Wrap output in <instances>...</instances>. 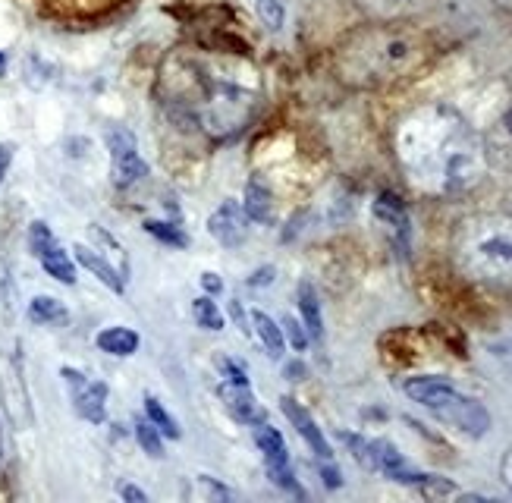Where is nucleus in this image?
Returning <instances> with one entry per match:
<instances>
[{"instance_id": "1", "label": "nucleus", "mask_w": 512, "mask_h": 503, "mask_svg": "<svg viewBox=\"0 0 512 503\" xmlns=\"http://www.w3.org/2000/svg\"><path fill=\"white\" fill-rule=\"evenodd\" d=\"M399 161L415 186L440 195L469 192L487 170L481 139L450 107H425L403 123Z\"/></svg>"}, {"instance_id": "4", "label": "nucleus", "mask_w": 512, "mask_h": 503, "mask_svg": "<svg viewBox=\"0 0 512 503\" xmlns=\"http://www.w3.org/2000/svg\"><path fill=\"white\" fill-rule=\"evenodd\" d=\"M465 261L487 280H512V230L487 227L465 246Z\"/></svg>"}, {"instance_id": "7", "label": "nucleus", "mask_w": 512, "mask_h": 503, "mask_svg": "<svg viewBox=\"0 0 512 503\" xmlns=\"http://www.w3.org/2000/svg\"><path fill=\"white\" fill-rule=\"evenodd\" d=\"M29 246H32L35 258L41 261V268L48 271L54 280H60V283H76V265H73V258L63 252V246L57 243V236L51 233L48 224L35 221L29 227Z\"/></svg>"}, {"instance_id": "13", "label": "nucleus", "mask_w": 512, "mask_h": 503, "mask_svg": "<svg viewBox=\"0 0 512 503\" xmlns=\"http://www.w3.org/2000/svg\"><path fill=\"white\" fill-rule=\"evenodd\" d=\"M217 393L224 397L227 409L233 412V419L246 422V425H258L267 422V412L261 409V403L255 400V393L249 390V384H236V381H224L217 387Z\"/></svg>"}, {"instance_id": "8", "label": "nucleus", "mask_w": 512, "mask_h": 503, "mask_svg": "<svg viewBox=\"0 0 512 503\" xmlns=\"http://www.w3.org/2000/svg\"><path fill=\"white\" fill-rule=\"evenodd\" d=\"M249 114V98L242 95L233 85H214L205 107H202V117L211 129H236Z\"/></svg>"}, {"instance_id": "16", "label": "nucleus", "mask_w": 512, "mask_h": 503, "mask_svg": "<svg viewBox=\"0 0 512 503\" xmlns=\"http://www.w3.org/2000/svg\"><path fill=\"white\" fill-rule=\"evenodd\" d=\"M73 252H76V261H79V265H82L85 271H92V274L104 283V287H110L114 293H123V274H120L114 265H110V261H104L95 249H88V246H82V243H79Z\"/></svg>"}, {"instance_id": "9", "label": "nucleus", "mask_w": 512, "mask_h": 503, "mask_svg": "<svg viewBox=\"0 0 512 503\" xmlns=\"http://www.w3.org/2000/svg\"><path fill=\"white\" fill-rule=\"evenodd\" d=\"M255 428V444L261 447L264 453V463H267V475H271L280 488L286 491H299L296 488V478H293V469H289V453H286V444L277 428H271L267 422H258L252 425Z\"/></svg>"}, {"instance_id": "27", "label": "nucleus", "mask_w": 512, "mask_h": 503, "mask_svg": "<svg viewBox=\"0 0 512 503\" xmlns=\"http://www.w3.org/2000/svg\"><path fill=\"white\" fill-rule=\"evenodd\" d=\"M136 437H139V444H142V450H145L148 456H154V459H161V456H164V444H161L158 425H154L151 419L136 425Z\"/></svg>"}, {"instance_id": "15", "label": "nucleus", "mask_w": 512, "mask_h": 503, "mask_svg": "<svg viewBox=\"0 0 512 503\" xmlns=\"http://www.w3.org/2000/svg\"><path fill=\"white\" fill-rule=\"evenodd\" d=\"M374 217L381 221L387 230H393L399 239H409V214H406V205L396 199L393 192H381L377 195V202H374Z\"/></svg>"}, {"instance_id": "12", "label": "nucleus", "mask_w": 512, "mask_h": 503, "mask_svg": "<svg viewBox=\"0 0 512 503\" xmlns=\"http://www.w3.org/2000/svg\"><path fill=\"white\" fill-rule=\"evenodd\" d=\"M434 0H355L371 23H403V19H412L418 13H425Z\"/></svg>"}, {"instance_id": "18", "label": "nucleus", "mask_w": 512, "mask_h": 503, "mask_svg": "<svg viewBox=\"0 0 512 503\" xmlns=\"http://www.w3.org/2000/svg\"><path fill=\"white\" fill-rule=\"evenodd\" d=\"M98 349L107 356H132L139 349V334L129 331V327H104V331L98 334Z\"/></svg>"}, {"instance_id": "19", "label": "nucleus", "mask_w": 512, "mask_h": 503, "mask_svg": "<svg viewBox=\"0 0 512 503\" xmlns=\"http://www.w3.org/2000/svg\"><path fill=\"white\" fill-rule=\"evenodd\" d=\"M299 312H302V321H305V331H308V337L321 340V337H324L321 302H318V290L311 287L308 280H302V283H299Z\"/></svg>"}, {"instance_id": "24", "label": "nucleus", "mask_w": 512, "mask_h": 503, "mask_svg": "<svg viewBox=\"0 0 512 503\" xmlns=\"http://www.w3.org/2000/svg\"><path fill=\"white\" fill-rule=\"evenodd\" d=\"M192 315H195V321H198V324L205 327V331H220V327H224V315H220L217 302H211L208 296L192 302Z\"/></svg>"}, {"instance_id": "11", "label": "nucleus", "mask_w": 512, "mask_h": 503, "mask_svg": "<svg viewBox=\"0 0 512 503\" xmlns=\"http://www.w3.org/2000/svg\"><path fill=\"white\" fill-rule=\"evenodd\" d=\"M208 233L217 239L220 246H227V249H236V246L246 243L249 227H246V211H242V205L233 202V199H227L224 205H220V208L211 214Z\"/></svg>"}, {"instance_id": "17", "label": "nucleus", "mask_w": 512, "mask_h": 503, "mask_svg": "<svg viewBox=\"0 0 512 503\" xmlns=\"http://www.w3.org/2000/svg\"><path fill=\"white\" fill-rule=\"evenodd\" d=\"M242 211H246L249 221H258V224L271 221V217H274V195H271V189H267L261 180H249L246 199H242Z\"/></svg>"}, {"instance_id": "31", "label": "nucleus", "mask_w": 512, "mask_h": 503, "mask_svg": "<svg viewBox=\"0 0 512 503\" xmlns=\"http://www.w3.org/2000/svg\"><path fill=\"white\" fill-rule=\"evenodd\" d=\"M7 167H10V148H7V145H0V180H4Z\"/></svg>"}, {"instance_id": "32", "label": "nucleus", "mask_w": 512, "mask_h": 503, "mask_svg": "<svg viewBox=\"0 0 512 503\" xmlns=\"http://www.w3.org/2000/svg\"><path fill=\"white\" fill-rule=\"evenodd\" d=\"M230 312H233L236 324L242 327V331H246V312H242V309H239V302H230Z\"/></svg>"}, {"instance_id": "5", "label": "nucleus", "mask_w": 512, "mask_h": 503, "mask_svg": "<svg viewBox=\"0 0 512 503\" xmlns=\"http://www.w3.org/2000/svg\"><path fill=\"white\" fill-rule=\"evenodd\" d=\"M484 161L491 170L512 173V92L500 101L491 123L481 133Z\"/></svg>"}, {"instance_id": "22", "label": "nucleus", "mask_w": 512, "mask_h": 503, "mask_svg": "<svg viewBox=\"0 0 512 503\" xmlns=\"http://www.w3.org/2000/svg\"><path fill=\"white\" fill-rule=\"evenodd\" d=\"M255 13L267 32H280L286 26V4L283 0H255Z\"/></svg>"}, {"instance_id": "20", "label": "nucleus", "mask_w": 512, "mask_h": 503, "mask_svg": "<svg viewBox=\"0 0 512 503\" xmlns=\"http://www.w3.org/2000/svg\"><path fill=\"white\" fill-rule=\"evenodd\" d=\"M29 318L35 324H66L70 321V312H66V305L54 296H35L29 302Z\"/></svg>"}, {"instance_id": "14", "label": "nucleus", "mask_w": 512, "mask_h": 503, "mask_svg": "<svg viewBox=\"0 0 512 503\" xmlns=\"http://www.w3.org/2000/svg\"><path fill=\"white\" fill-rule=\"evenodd\" d=\"M280 406H283V415H286V419L289 422H293V428L305 437V444L311 447V450H315L321 459H327V463H330V444H327V437H324V431L318 428V422L315 419H311V415L293 400V397H283L280 400Z\"/></svg>"}, {"instance_id": "2", "label": "nucleus", "mask_w": 512, "mask_h": 503, "mask_svg": "<svg viewBox=\"0 0 512 503\" xmlns=\"http://www.w3.org/2000/svg\"><path fill=\"white\" fill-rule=\"evenodd\" d=\"M428 60V41L415 29H403L393 23H374L359 32L346 35L337 48L340 79L352 85H387L406 79Z\"/></svg>"}, {"instance_id": "23", "label": "nucleus", "mask_w": 512, "mask_h": 503, "mask_svg": "<svg viewBox=\"0 0 512 503\" xmlns=\"http://www.w3.org/2000/svg\"><path fill=\"white\" fill-rule=\"evenodd\" d=\"M340 437H343V444L352 450V456L359 459V463H362L365 469L377 472V450H374V441H368V437H362V434H349V431H343Z\"/></svg>"}, {"instance_id": "35", "label": "nucleus", "mask_w": 512, "mask_h": 503, "mask_svg": "<svg viewBox=\"0 0 512 503\" xmlns=\"http://www.w3.org/2000/svg\"><path fill=\"white\" fill-rule=\"evenodd\" d=\"M0 453H4V447H0Z\"/></svg>"}, {"instance_id": "25", "label": "nucleus", "mask_w": 512, "mask_h": 503, "mask_svg": "<svg viewBox=\"0 0 512 503\" xmlns=\"http://www.w3.org/2000/svg\"><path fill=\"white\" fill-rule=\"evenodd\" d=\"M145 409H148V419L158 425V431H164L167 437H180V425H176V419L173 415L154 400V397H145Z\"/></svg>"}, {"instance_id": "29", "label": "nucleus", "mask_w": 512, "mask_h": 503, "mask_svg": "<svg viewBox=\"0 0 512 503\" xmlns=\"http://www.w3.org/2000/svg\"><path fill=\"white\" fill-rule=\"evenodd\" d=\"M120 494H123V500H132V503H145V500H148V494H145V491L132 488V485H123V488H120Z\"/></svg>"}, {"instance_id": "6", "label": "nucleus", "mask_w": 512, "mask_h": 503, "mask_svg": "<svg viewBox=\"0 0 512 503\" xmlns=\"http://www.w3.org/2000/svg\"><path fill=\"white\" fill-rule=\"evenodd\" d=\"M107 148H110V173H114V183L120 189H129L139 180H145L148 164L142 161L136 136H132L129 129L123 126L107 129Z\"/></svg>"}, {"instance_id": "3", "label": "nucleus", "mask_w": 512, "mask_h": 503, "mask_svg": "<svg viewBox=\"0 0 512 503\" xmlns=\"http://www.w3.org/2000/svg\"><path fill=\"white\" fill-rule=\"evenodd\" d=\"M403 390H406L409 400H415L425 409H431L440 422H447V425L465 431L469 437H484L487 428H491V412H487L478 400L459 393L447 378L418 375V378H409L403 384Z\"/></svg>"}, {"instance_id": "21", "label": "nucleus", "mask_w": 512, "mask_h": 503, "mask_svg": "<svg viewBox=\"0 0 512 503\" xmlns=\"http://www.w3.org/2000/svg\"><path fill=\"white\" fill-rule=\"evenodd\" d=\"M252 324H255L261 343L267 346V353H271V359H280L283 356V331L277 327V321L267 318L264 312H252Z\"/></svg>"}, {"instance_id": "30", "label": "nucleus", "mask_w": 512, "mask_h": 503, "mask_svg": "<svg viewBox=\"0 0 512 503\" xmlns=\"http://www.w3.org/2000/svg\"><path fill=\"white\" fill-rule=\"evenodd\" d=\"M202 287L208 293H220V290H224V280H220L217 274H202Z\"/></svg>"}, {"instance_id": "26", "label": "nucleus", "mask_w": 512, "mask_h": 503, "mask_svg": "<svg viewBox=\"0 0 512 503\" xmlns=\"http://www.w3.org/2000/svg\"><path fill=\"white\" fill-rule=\"evenodd\" d=\"M145 230H148L151 236H158L161 243H167V246H176V249L189 246L186 233H183L180 227H176V224H164V221H145Z\"/></svg>"}, {"instance_id": "10", "label": "nucleus", "mask_w": 512, "mask_h": 503, "mask_svg": "<svg viewBox=\"0 0 512 503\" xmlns=\"http://www.w3.org/2000/svg\"><path fill=\"white\" fill-rule=\"evenodd\" d=\"M63 378L70 384V393H73V406L82 419L88 422H104V406H107V387L101 381H92L79 375L73 368H63Z\"/></svg>"}, {"instance_id": "33", "label": "nucleus", "mask_w": 512, "mask_h": 503, "mask_svg": "<svg viewBox=\"0 0 512 503\" xmlns=\"http://www.w3.org/2000/svg\"><path fill=\"white\" fill-rule=\"evenodd\" d=\"M494 7H500V10L512 13V0H494Z\"/></svg>"}, {"instance_id": "34", "label": "nucleus", "mask_w": 512, "mask_h": 503, "mask_svg": "<svg viewBox=\"0 0 512 503\" xmlns=\"http://www.w3.org/2000/svg\"><path fill=\"white\" fill-rule=\"evenodd\" d=\"M0 70H4V57H0Z\"/></svg>"}, {"instance_id": "28", "label": "nucleus", "mask_w": 512, "mask_h": 503, "mask_svg": "<svg viewBox=\"0 0 512 503\" xmlns=\"http://www.w3.org/2000/svg\"><path fill=\"white\" fill-rule=\"evenodd\" d=\"M283 327H286V337H289V343H293L299 353L308 346V334L302 331V324L296 321V318H283Z\"/></svg>"}]
</instances>
